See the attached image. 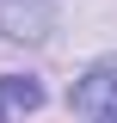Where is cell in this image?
Instances as JSON below:
<instances>
[{"instance_id": "7a4b0ae2", "label": "cell", "mask_w": 117, "mask_h": 123, "mask_svg": "<svg viewBox=\"0 0 117 123\" xmlns=\"http://www.w3.org/2000/svg\"><path fill=\"white\" fill-rule=\"evenodd\" d=\"M49 0H0V31L6 37H19V43H37V37H49Z\"/></svg>"}, {"instance_id": "6da1fadb", "label": "cell", "mask_w": 117, "mask_h": 123, "mask_svg": "<svg viewBox=\"0 0 117 123\" xmlns=\"http://www.w3.org/2000/svg\"><path fill=\"white\" fill-rule=\"evenodd\" d=\"M74 111L86 123H99V117L117 111V55L99 62V68H86V80H74Z\"/></svg>"}, {"instance_id": "3957f363", "label": "cell", "mask_w": 117, "mask_h": 123, "mask_svg": "<svg viewBox=\"0 0 117 123\" xmlns=\"http://www.w3.org/2000/svg\"><path fill=\"white\" fill-rule=\"evenodd\" d=\"M37 105H43V86L31 74H0V123L19 117V111H37Z\"/></svg>"}, {"instance_id": "277c9868", "label": "cell", "mask_w": 117, "mask_h": 123, "mask_svg": "<svg viewBox=\"0 0 117 123\" xmlns=\"http://www.w3.org/2000/svg\"><path fill=\"white\" fill-rule=\"evenodd\" d=\"M99 123H117V111H111V117H99Z\"/></svg>"}]
</instances>
